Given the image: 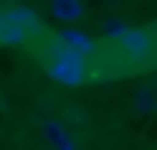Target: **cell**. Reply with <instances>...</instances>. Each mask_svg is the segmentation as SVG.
<instances>
[{"instance_id":"4","label":"cell","mask_w":157,"mask_h":150,"mask_svg":"<svg viewBox=\"0 0 157 150\" xmlns=\"http://www.w3.org/2000/svg\"><path fill=\"white\" fill-rule=\"evenodd\" d=\"M26 37H29V33H26L18 11H0V44L18 48V44H26Z\"/></svg>"},{"instance_id":"5","label":"cell","mask_w":157,"mask_h":150,"mask_svg":"<svg viewBox=\"0 0 157 150\" xmlns=\"http://www.w3.org/2000/svg\"><path fill=\"white\" fill-rule=\"evenodd\" d=\"M48 11H51L55 22H62L70 30V26H77L84 18V0H48Z\"/></svg>"},{"instance_id":"3","label":"cell","mask_w":157,"mask_h":150,"mask_svg":"<svg viewBox=\"0 0 157 150\" xmlns=\"http://www.w3.org/2000/svg\"><path fill=\"white\" fill-rule=\"evenodd\" d=\"M40 132H44V139H48V150H80L73 128L62 124L59 117H48V121L40 124Z\"/></svg>"},{"instance_id":"2","label":"cell","mask_w":157,"mask_h":150,"mask_svg":"<svg viewBox=\"0 0 157 150\" xmlns=\"http://www.w3.org/2000/svg\"><path fill=\"white\" fill-rule=\"evenodd\" d=\"M59 51L73 55V59H80V62H88L99 48H95V40L88 37V33H80L77 26H70V30H62V33H59Z\"/></svg>"},{"instance_id":"7","label":"cell","mask_w":157,"mask_h":150,"mask_svg":"<svg viewBox=\"0 0 157 150\" xmlns=\"http://www.w3.org/2000/svg\"><path fill=\"white\" fill-rule=\"evenodd\" d=\"M124 30H128V22H124V18H117V15H110V18L102 22V37H106V40H113V44L124 37Z\"/></svg>"},{"instance_id":"1","label":"cell","mask_w":157,"mask_h":150,"mask_svg":"<svg viewBox=\"0 0 157 150\" xmlns=\"http://www.w3.org/2000/svg\"><path fill=\"white\" fill-rule=\"evenodd\" d=\"M48 77L55 84H62V88H80L88 81V62H80L73 55H66V51H55L48 59Z\"/></svg>"},{"instance_id":"6","label":"cell","mask_w":157,"mask_h":150,"mask_svg":"<svg viewBox=\"0 0 157 150\" xmlns=\"http://www.w3.org/2000/svg\"><path fill=\"white\" fill-rule=\"evenodd\" d=\"M135 110L143 113V117H150V113L157 110V92H154V84H143V88L135 92Z\"/></svg>"}]
</instances>
